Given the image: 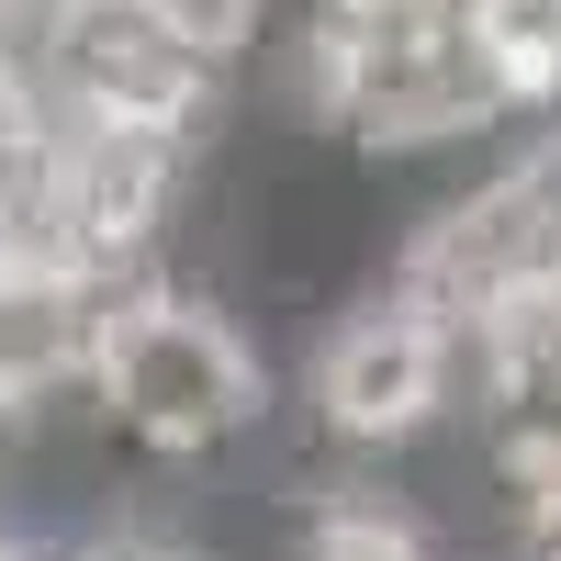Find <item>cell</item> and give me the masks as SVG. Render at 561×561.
<instances>
[{
  "label": "cell",
  "mask_w": 561,
  "mask_h": 561,
  "mask_svg": "<svg viewBox=\"0 0 561 561\" xmlns=\"http://www.w3.org/2000/svg\"><path fill=\"white\" fill-rule=\"evenodd\" d=\"M90 393L102 415L147 449V460H214L259 427V404L280 393V370L259 359V337L214 293H147L113 314L102 359H90Z\"/></svg>",
  "instance_id": "1"
},
{
  "label": "cell",
  "mask_w": 561,
  "mask_h": 561,
  "mask_svg": "<svg viewBox=\"0 0 561 561\" xmlns=\"http://www.w3.org/2000/svg\"><path fill=\"white\" fill-rule=\"evenodd\" d=\"M539 124L517 68L483 12L415 0V12H370L348 34V102L337 135L359 158H415V147H494V135Z\"/></svg>",
  "instance_id": "2"
},
{
  "label": "cell",
  "mask_w": 561,
  "mask_h": 561,
  "mask_svg": "<svg viewBox=\"0 0 561 561\" xmlns=\"http://www.w3.org/2000/svg\"><path fill=\"white\" fill-rule=\"evenodd\" d=\"M280 404L337 449V460H382L393 438L460 415V325H438L427 304H404L393 280L325 304L304 325L293 370H280Z\"/></svg>",
  "instance_id": "3"
},
{
  "label": "cell",
  "mask_w": 561,
  "mask_h": 561,
  "mask_svg": "<svg viewBox=\"0 0 561 561\" xmlns=\"http://www.w3.org/2000/svg\"><path fill=\"white\" fill-rule=\"evenodd\" d=\"M113 314H124V293L90 270H0V404L79 393Z\"/></svg>",
  "instance_id": "4"
},
{
  "label": "cell",
  "mask_w": 561,
  "mask_h": 561,
  "mask_svg": "<svg viewBox=\"0 0 561 561\" xmlns=\"http://www.w3.org/2000/svg\"><path fill=\"white\" fill-rule=\"evenodd\" d=\"M304 561H438V550L415 539L393 505H370L359 483H337V505L314 517V550H304Z\"/></svg>",
  "instance_id": "5"
},
{
  "label": "cell",
  "mask_w": 561,
  "mask_h": 561,
  "mask_svg": "<svg viewBox=\"0 0 561 561\" xmlns=\"http://www.w3.org/2000/svg\"><path fill=\"white\" fill-rule=\"evenodd\" d=\"M135 12H158V23H169V34L192 45V57H203L214 79H225V68L248 57V34L270 23V0H135Z\"/></svg>",
  "instance_id": "6"
},
{
  "label": "cell",
  "mask_w": 561,
  "mask_h": 561,
  "mask_svg": "<svg viewBox=\"0 0 561 561\" xmlns=\"http://www.w3.org/2000/svg\"><path fill=\"white\" fill-rule=\"evenodd\" d=\"M34 147H45V102H34V79L0 57V192L34 169Z\"/></svg>",
  "instance_id": "7"
},
{
  "label": "cell",
  "mask_w": 561,
  "mask_h": 561,
  "mask_svg": "<svg viewBox=\"0 0 561 561\" xmlns=\"http://www.w3.org/2000/svg\"><path fill=\"white\" fill-rule=\"evenodd\" d=\"M90 561H180V550H169V539H147V528H124V539L90 550Z\"/></svg>",
  "instance_id": "8"
},
{
  "label": "cell",
  "mask_w": 561,
  "mask_h": 561,
  "mask_svg": "<svg viewBox=\"0 0 561 561\" xmlns=\"http://www.w3.org/2000/svg\"><path fill=\"white\" fill-rule=\"evenodd\" d=\"M0 12H57V0H0Z\"/></svg>",
  "instance_id": "9"
},
{
  "label": "cell",
  "mask_w": 561,
  "mask_h": 561,
  "mask_svg": "<svg viewBox=\"0 0 561 561\" xmlns=\"http://www.w3.org/2000/svg\"><path fill=\"white\" fill-rule=\"evenodd\" d=\"M528 12H561V0H528Z\"/></svg>",
  "instance_id": "10"
}]
</instances>
